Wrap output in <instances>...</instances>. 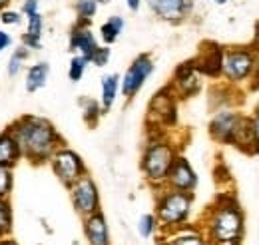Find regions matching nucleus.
I'll return each instance as SVG.
<instances>
[{
	"mask_svg": "<svg viewBox=\"0 0 259 245\" xmlns=\"http://www.w3.org/2000/svg\"><path fill=\"white\" fill-rule=\"evenodd\" d=\"M148 8L167 24H182L194 8V0H146Z\"/></svg>",
	"mask_w": 259,
	"mask_h": 245,
	"instance_id": "ddd939ff",
	"label": "nucleus"
},
{
	"mask_svg": "<svg viewBox=\"0 0 259 245\" xmlns=\"http://www.w3.org/2000/svg\"><path fill=\"white\" fill-rule=\"evenodd\" d=\"M82 112H84V122L90 128H94L104 114L100 102H96V100H82Z\"/></svg>",
	"mask_w": 259,
	"mask_h": 245,
	"instance_id": "bb28decb",
	"label": "nucleus"
},
{
	"mask_svg": "<svg viewBox=\"0 0 259 245\" xmlns=\"http://www.w3.org/2000/svg\"><path fill=\"white\" fill-rule=\"evenodd\" d=\"M14 187V170L0 166V197H10Z\"/></svg>",
	"mask_w": 259,
	"mask_h": 245,
	"instance_id": "c85d7f7f",
	"label": "nucleus"
},
{
	"mask_svg": "<svg viewBox=\"0 0 259 245\" xmlns=\"http://www.w3.org/2000/svg\"><path fill=\"white\" fill-rule=\"evenodd\" d=\"M180 153L176 150V146L163 136L162 132H154L142 152V159H140V170L144 174V178L154 185L156 189H160L165 185L167 174L176 161Z\"/></svg>",
	"mask_w": 259,
	"mask_h": 245,
	"instance_id": "7ed1b4c3",
	"label": "nucleus"
},
{
	"mask_svg": "<svg viewBox=\"0 0 259 245\" xmlns=\"http://www.w3.org/2000/svg\"><path fill=\"white\" fill-rule=\"evenodd\" d=\"M259 60V54L251 46H231L226 48L224 54V68L222 78L224 82L231 86H239L247 82L255 70V64Z\"/></svg>",
	"mask_w": 259,
	"mask_h": 245,
	"instance_id": "39448f33",
	"label": "nucleus"
},
{
	"mask_svg": "<svg viewBox=\"0 0 259 245\" xmlns=\"http://www.w3.org/2000/svg\"><path fill=\"white\" fill-rule=\"evenodd\" d=\"M160 223H158V217L156 214H144L138 221V233L144 237V239H150L154 237V233L158 231Z\"/></svg>",
	"mask_w": 259,
	"mask_h": 245,
	"instance_id": "cd10ccee",
	"label": "nucleus"
},
{
	"mask_svg": "<svg viewBox=\"0 0 259 245\" xmlns=\"http://www.w3.org/2000/svg\"><path fill=\"white\" fill-rule=\"evenodd\" d=\"M165 245H209V241L199 227H192L186 223L174 231H167Z\"/></svg>",
	"mask_w": 259,
	"mask_h": 245,
	"instance_id": "6ab92c4d",
	"label": "nucleus"
},
{
	"mask_svg": "<svg viewBox=\"0 0 259 245\" xmlns=\"http://www.w3.org/2000/svg\"><path fill=\"white\" fill-rule=\"evenodd\" d=\"M201 74L195 68L194 60L182 62L176 70H174V78H171V88L178 98H192L201 90Z\"/></svg>",
	"mask_w": 259,
	"mask_h": 245,
	"instance_id": "f8f14e48",
	"label": "nucleus"
},
{
	"mask_svg": "<svg viewBox=\"0 0 259 245\" xmlns=\"http://www.w3.org/2000/svg\"><path fill=\"white\" fill-rule=\"evenodd\" d=\"M209 245H235L245 233V214L233 193H222L203 215V227Z\"/></svg>",
	"mask_w": 259,
	"mask_h": 245,
	"instance_id": "f03ea898",
	"label": "nucleus"
},
{
	"mask_svg": "<svg viewBox=\"0 0 259 245\" xmlns=\"http://www.w3.org/2000/svg\"><path fill=\"white\" fill-rule=\"evenodd\" d=\"M148 120H152L156 128H169L178 120V96L171 86H165L154 94L148 106Z\"/></svg>",
	"mask_w": 259,
	"mask_h": 245,
	"instance_id": "0eeeda50",
	"label": "nucleus"
},
{
	"mask_svg": "<svg viewBox=\"0 0 259 245\" xmlns=\"http://www.w3.org/2000/svg\"><path fill=\"white\" fill-rule=\"evenodd\" d=\"M88 64H90V60H88L86 56L74 54L72 60H70V66H68V78H70V82H74V84L80 82V80L84 78V74H86Z\"/></svg>",
	"mask_w": 259,
	"mask_h": 245,
	"instance_id": "a878e982",
	"label": "nucleus"
},
{
	"mask_svg": "<svg viewBox=\"0 0 259 245\" xmlns=\"http://www.w3.org/2000/svg\"><path fill=\"white\" fill-rule=\"evenodd\" d=\"M0 245H18L14 239H8V237H4V239H0Z\"/></svg>",
	"mask_w": 259,
	"mask_h": 245,
	"instance_id": "4c0bfd02",
	"label": "nucleus"
},
{
	"mask_svg": "<svg viewBox=\"0 0 259 245\" xmlns=\"http://www.w3.org/2000/svg\"><path fill=\"white\" fill-rule=\"evenodd\" d=\"M108 2H112V0H98V4H108Z\"/></svg>",
	"mask_w": 259,
	"mask_h": 245,
	"instance_id": "79ce46f5",
	"label": "nucleus"
},
{
	"mask_svg": "<svg viewBox=\"0 0 259 245\" xmlns=\"http://www.w3.org/2000/svg\"><path fill=\"white\" fill-rule=\"evenodd\" d=\"M110 56H112V50H110V46H98L96 50L92 52V56H90V64H94L98 68H104L108 62H110Z\"/></svg>",
	"mask_w": 259,
	"mask_h": 245,
	"instance_id": "c756f323",
	"label": "nucleus"
},
{
	"mask_svg": "<svg viewBox=\"0 0 259 245\" xmlns=\"http://www.w3.org/2000/svg\"><path fill=\"white\" fill-rule=\"evenodd\" d=\"M249 88L251 90H259V60L255 64V70H253L251 78H249Z\"/></svg>",
	"mask_w": 259,
	"mask_h": 245,
	"instance_id": "72a5a7b5",
	"label": "nucleus"
},
{
	"mask_svg": "<svg viewBox=\"0 0 259 245\" xmlns=\"http://www.w3.org/2000/svg\"><path fill=\"white\" fill-rule=\"evenodd\" d=\"M98 46V38L94 36V32L90 28V24H82L76 20V24L72 26L70 30V38H68V48L74 52V54H82L90 60L92 52L96 50Z\"/></svg>",
	"mask_w": 259,
	"mask_h": 245,
	"instance_id": "2eb2a0df",
	"label": "nucleus"
},
{
	"mask_svg": "<svg viewBox=\"0 0 259 245\" xmlns=\"http://www.w3.org/2000/svg\"><path fill=\"white\" fill-rule=\"evenodd\" d=\"M12 203L8 197H0V239L10 237L12 233Z\"/></svg>",
	"mask_w": 259,
	"mask_h": 245,
	"instance_id": "393cba45",
	"label": "nucleus"
},
{
	"mask_svg": "<svg viewBox=\"0 0 259 245\" xmlns=\"http://www.w3.org/2000/svg\"><path fill=\"white\" fill-rule=\"evenodd\" d=\"M8 4H10V0H0V12H2L4 8H8Z\"/></svg>",
	"mask_w": 259,
	"mask_h": 245,
	"instance_id": "58836bf2",
	"label": "nucleus"
},
{
	"mask_svg": "<svg viewBox=\"0 0 259 245\" xmlns=\"http://www.w3.org/2000/svg\"><path fill=\"white\" fill-rule=\"evenodd\" d=\"M233 148H237L245 155H257L259 153V144L255 132H253V126H251V116H243L239 130L235 134V140H233Z\"/></svg>",
	"mask_w": 259,
	"mask_h": 245,
	"instance_id": "a211bd4d",
	"label": "nucleus"
},
{
	"mask_svg": "<svg viewBox=\"0 0 259 245\" xmlns=\"http://www.w3.org/2000/svg\"><path fill=\"white\" fill-rule=\"evenodd\" d=\"M20 12H22V16H24V18H28L30 14L40 12V0H22Z\"/></svg>",
	"mask_w": 259,
	"mask_h": 245,
	"instance_id": "2f4dec72",
	"label": "nucleus"
},
{
	"mask_svg": "<svg viewBox=\"0 0 259 245\" xmlns=\"http://www.w3.org/2000/svg\"><path fill=\"white\" fill-rule=\"evenodd\" d=\"M154 68H156V64H154L150 54H146V52L144 54H138L128 66L126 74L122 76V90H120L122 96L126 100L136 98L138 92L144 88L146 80L154 74Z\"/></svg>",
	"mask_w": 259,
	"mask_h": 245,
	"instance_id": "9d476101",
	"label": "nucleus"
},
{
	"mask_svg": "<svg viewBox=\"0 0 259 245\" xmlns=\"http://www.w3.org/2000/svg\"><path fill=\"white\" fill-rule=\"evenodd\" d=\"M251 126H253V132H255V138H257V144H259V112L251 114Z\"/></svg>",
	"mask_w": 259,
	"mask_h": 245,
	"instance_id": "f704fd0d",
	"label": "nucleus"
},
{
	"mask_svg": "<svg viewBox=\"0 0 259 245\" xmlns=\"http://www.w3.org/2000/svg\"><path fill=\"white\" fill-rule=\"evenodd\" d=\"M28 56H30V50H28L26 46H22V44H20V48H16V50L10 54V58H8V64H6V74H8L10 78L18 76V74H20V70H22V66H24V62L28 60Z\"/></svg>",
	"mask_w": 259,
	"mask_h": 245,
	"instance_id": "b1692460",
	"label": "nucleus"
},
{
	"mask_svg": "<svg viewBox=\"0 0 259 245\" xmlns=\"http://www.w3.org/2000/svg\"><path fill=\"white\" fill-rule=\"evenodd\" d=\"M124 26H126V20L122 18V16H110L102 26H100V38H102V42L106 44V46H110V44H114L120 36H122V32H124Z\"/></svg>",
	"mask_w": 259,
	"mask_h": 245,
	"instance_id": "4be33fe9",
	"label": "nucleus"
},
{
	"mask_svg": "<svg viewBox=\"0 0 259 245\" xmlns=\"http://www.w3.org/2000/svg\"><path fill=\"white\" fill-rule=\"evenodd\" d=\"M20 159H22V150L18 146L16 136L12 134L10 128L2 130L0 132V166H6V168L14 170Z\"/></svg>",
	"mask_w": 259,
	"mask_h": 245,
	"instance_id": "f3484780",
	"label": "nucleus"
},
{
	"mask_svg": "<svg viewBox=\"0 0 259 245\" xmlns=\"http://www.w3.org/2000/svg\"><path fill=\"white\" fill-rule=\"evenodd\" d=\"M48 166L52 168L54 176L58 178V182L64 187H70L74 182H78L82 176L88 174V168H86L82 155L74 152L72 148H68V146H60L56 152L52 153Z\"/></svg>",
	"mask_w": 259,
	"mask_h": 245,
	"instance_id": "423d86ee",
	"label": "nucleus"
},
{
	"mask_svg": "<svg viewBox=\"0 0 259 245\" xmlns=\"http://www.w3.org/2000/svg\"><path fill=\"white\" fill-rule=\"evenodd\" d=\"M211 2H215V4H226V2H229V0H211Z\"/></svg>",
	"mask_w": 259,
	"mask_h": 245,
	"instance_id": "ea45409f",
	"label": "nucleus"
},
{
	"mask_svg": "<svg viewBox=\"0 0 259 245\" xmlns=\"http://www.w3.org/2000/svg\"><path fill=\"white\" fill-rule=\"evenodd\" d=\"M100 90H102V94H100V106H102V110L106 114V112L112 110V106L118 100V94L122 90V76L120 74H106L102 78V82H100Z\"/></svg>",
	"mask_w": 259,
	"mask_h": 245,
	"instance_id": "aec40b11",
	"label": "nucleus"
},
{
	"mask_svg": "<svg viewBox=\"0 0 259 245\" xmlns=\"http://www.w3.org/2000/svg\"><path fill=\"white\" fill-rule=\"evenodd\" d=\"M235 245H239V243H235Z\"/></svg>",
	"mask_w": 259,
	"mask_h": 245,
	"instance_id": "37998d69",
	"label": "nucleus"
},
{
	"mask_svg": "<svg viewBox=\"0 0 259 245\" xmlns=\"http://www.w3.org/2000/svg\"><path fill=\"white\" fill-rule=\"evenodd\" d=\"M10 46H12V36H10V32L0 30V54H2L6 48H10Z\"/></svg>",
	"mask_w": 259,
	"mask_h": 245,
	"instance_id": "473e14b6",
	"label": "nucleus"
},
{
	"mask_svg": "<svg viewBox=\"0 0 259 245\" xmlns=\"http://www.w3.org/2000/svg\"><path fill=\"white\" fill-rule=\"evenodd\" d=\"M224 54L226 48L218 42H203L195 54V58H192L195 64V68L199 70L201 76L218 80L222 78V68H224Z\"/></svg>",
	"mask_w": 259,
	"mask_h": 245,
	"instance_id": "9b49d317",
	"label": "nucleus"
},
{
	"mask_svg": "<svg viewBox=\"0 0 259 245\" xmlns=\"http://www.w3.org/2000/svg\"><path fill=\"white\" fill-rule=\"evenodd\" d=\"M68 191H70L74 210L82 217L100 212V191H98V185L90 174H86L78 182H74L68 187Z\"/></svg>",
	"mask_w": 259,
	"mask_h": 245,
	"instance_id": "1a4fd4ad",
	"label": "nucleus"
},
{
	"mask_svg": "<svg viewBox=\"0 0 259 245\" xmlns=\"http://www.w3.org/2000/svg\"><path fill=\"white\" fill-rule=\"evenodd\" d=\"M165 187H171V189H180V191H192L194 193L195 187H197V174L192 168V164L188 161V157L184 155H178L169 174H167V180H165Z\"/></svg>",
	"mask_w": 259,
	"mask_h": 245,
	"instance_id": "4468645a",
	"label": "nucleus"
},
{
	"mask_svg": "<svg viewBox=\"0 0 259 245\" xmlns=\"http://www.w3.org/2000/svg\"><path fill=\"white\" fill-rule=\"evenodd\" d=\"M98 0H76L74 10H76V20L82 24H90L98 12Z\"/></svg>",
	"mask_w": 259,
	"mask_h": 245,
	"instance_id": "5701e85b",
	"label": "nucleus"
},
{
	"mask_svg": "<svg viewBox=\"0 0 259 245\" xmlns=\"http://www.w3.org/2000/svg\"><path fill=\"white\" fill-rule=\"evenodd\" d=\"M142 2H144V0H126V4H128V8L132 12H138L140 6H142Z\"/></svg>",
	"mask_w": 259,
	"mask_h": 245,
	"instance_id": "c9c22d12",
	"label": "nucleus"
},
{
	"mask_svg": "<svg viewBox=\"0 0 259 245\" xmlns=\"http://www.w3.org/2000/svg\"><path fill=\"white\" fill-rule=\"evenodd\" d=\"M82 219H84V235L88 245H110V229L102 210Z\"/></svg>",
	"mask_w": 259,
	"mask_h": 245,
	"instance_id": "dca6fc26",
	"label": "nucleus"
},
{
	"mask_svg": "<svg viewBox=\"0 0 259 245\" xmlns=\"http://www.w3.org/2000/svg\"><path fill=\"white\" fill-rule=\"evenodd\" d=\"M251 48L259 54V22L255 24V34H253V42H251Z\"/></svg>",
	"mask_w": 259,
	"mask_h": 245,
	"instance_id": "e433bc0d",
	"label": "nucleus"
},
{
	"mask_svg": "<svg viewBox=\"0 0 259 245\" xmlns=\"http://www.w3.org/2000/svg\"><path fill=\"white\" fill-rule=\"evenodd\" d=\"M253 112H259V98H257V102H255V108H253Z\"/></svg>",
	"mask_w": 259,
	"mask_h": 245,
	"instance_id": "a19ab883",
	"label": "nucleus"
},
{
	"mask_svg": "<svg viewBox=\"0 0 259 245\" xmlns=\"http://www.w3.org/2000/svg\"><path fill=\"white\" fill-rule=\"evenodd\" d=\"M245 114H241L235 108H222L218 110L211 120H209V136L213 142L222 144V146H233L235 134L239 130V124L243 120Z\"/></svg>",
	"mask_w": 259,
	"mask_h": 245,
	"instance_id": "6e6552de",
	"label": "nucleus"
},
{
	"mask_svg": "<svg viewBox=\"0 0 259 245\" xmlns=\"http://www.w3.org/2000/svg\"><path fill=\"white\" fill-rule=\"evenodd\" d=\"M48 76H50V66L48 62H38V64H32L26 72V80H24V86H26V92H38L46 86L48 82Z\"/></svg>",
	"mask_w": 259,
	"mask_h": 245,
	"instance_id": "412c9836",
	"label": "nucleus"
},
{
	"mask_svg": "<svg viewBox=\"0 0 259 245\" xmlns=\"http://www.w3.org/2000/svg\"><path fill=\"white\" fill-rule=\"evenodd\" d=\"M194 208V193L171 187H160L156 195V217L163 231H174L188 223Z\"/></svg>",
	"mask_w": 259,
	"mask_h": 245,
	"instance_id": "20e7f679",
	"label": "nucleus"
},
{
	"mask_svg": "<svg viewBox=\"0 0 259 245\" xmlns=\"http://www.w3.org/2000/svg\"><path fill=\"white\" fill-rule=\"evenodd\" d=\"M8 128L18 140V146L22 150V159H28L34 166L48 164L52 153L60 146H64V140L54 128V124L40 116H32V114L20 116Z\"/></svg>",
	"mask_w": 259,
	"mask_h": 245,
	"instance_id": "f257e3e1",
	"label": "nucleus"
},
{
	"mask_svg": "<svg viewBox=\"0 0 259 245\" xmlns=\"http://www.w3.org/2000/svg\"><path fill=\"white\" fill-rule=\"evenodd\" d=\"M0 22L4 26H18L22 22V12L20 10H12V8H4L0 12Z\"/></svg>",
	"mask_w": 259,
	"mask_h": 245,
	"instance_id": "7c9ffc66",
	"label": "nucleus"
}]
</instances>
